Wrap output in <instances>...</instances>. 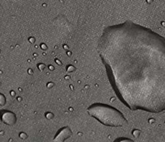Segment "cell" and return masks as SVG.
<instances>
[{"instance_id":"cell-3","label":"cell","mask_w":165,"mask_h":142,"mask_svg":"<svg viewBox=\"0 0 165 142\" xmlns=\"http://www.w3.org/2000/svg\"><path fill=\"white\" fill-rule=\"evenodd\" d=\"M72 133L71 130L68 127L61 128L60 130L58 131L57 134L55 136L54 141L55 142H64L69 137H71Z\"/></svg>"},{"instance_id":"cell-4","label":"cell","mask_w":165,"mask_h":142,"mask_svg":"<svg viewBox=\"0 0 165 142\" xmlns=\"http://www.w3.org/2000/svg\"><path fill=\"white\" fill-rule=\"evenodd\" d=\"M2 121L8 125H13L16 121L15 115L11 112H5L2 114Z\"/></svg>"},{"instance_id":"cell-1","label":"cell","mask_w":165,"mask_h":142,"mask_svg":"<svg viewBox=\"0 0 165 142\" xmlns=\"http://www.w3.org/2000/svg\"><path fill=\"white\" fill-rule=\"evenodd\" d=\"M97 52L120 101L133 111H165V38L131 21L108 26Z\"/></svg>"},{"instance_id":"cell-5","label":"cell","mask_w":165,"mask_h":142,"mask_svg":"<svg viewBox=\"0 0 165 142\" xmlns=\"http://www.w3.org/2000/svg\"><path fill=\"white\" fill-rule=\"evenodd\" d=\"M115 142H134L132 139L123 137V138H120V139H117Z\"/></svg>"},{"instance_id":"cell-2","label":"cell","mask_w":165,"mask_h":142,"mask_svg":"<svg viewBox=\"0 0 165 142\" xmlns=\"http://www.w3.org/2000/svg\"><path fill=\"white\" fill-rule=\"evenodd\" d=\"M90 116L107 126L121 127L128 124L127 119L118 109L103 103H95L87 109Z\"/></svg>"}]
</instances>
